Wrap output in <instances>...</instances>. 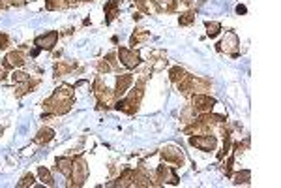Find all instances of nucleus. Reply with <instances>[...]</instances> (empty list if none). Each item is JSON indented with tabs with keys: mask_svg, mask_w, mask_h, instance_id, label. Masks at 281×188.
<instances>
[{
	"mask_svg": "<svg viewBox=\"0 0 281 188\" xmlns=\"http://www.w3.org/2000/svg\"><path fill=\"white\" fill-rule=\"evenodd\" d=\"M10 45V36L8 34H0V49H6Z\"/></svg>",
	"mask_w": 281,
	"mask_h": 188,
	"instance_id": "35",
	"label": "nucleus"
},
{
	"mask_svg": "<svg viewBox=\"0 0 281 188\" xmlns=\"http://www.w3.org/2000/svg\"><path fill=\"white\" fill-rule=\"evenodd\" d=\"M152 4H154L156 12H159V14L174 12V8H176V0H152Z\"/></svg>",
	"mask_w": 281,
	"mask_h": 188,
	"instance_id": "18",
	"label": "nucleus"
},
{
	"mask_svg": "<svg viewBox=\"0 0 281 188\" xmlns=\"http://www.w3.org/2000/svg\"><path fill=\"white\" fill-rule=\"evenodd\" d=\"M12 6H17V8H21V6H25L27 4V0H8Z\"/></svg>",
	"mask_w": 281,
	"mask_h": 188,
	"instance_id": "36",
	"label": "nucleus"
},
{
	"mask_svg": "<svg viewBox=\"0 0 281 188\" xmlns=\"http://www.w3.org/2000/svg\"><path fill=\"white\" fill-rule=\"evenodd\" d=\"M218 51H225V53L236 57L240 51V40L236 36V32H233V30L225 32V38L218 44Z\"/></svg>",
	"mask_w": 281,
	"mask_h": 188,
	"instance_id": "8",
	"label": "nucleus"
},
{
	"mask_svg": "<svg viewBox=\"0 0 281 188\" xmlns=\"http://www.w3.org/2000/svg\"><path fill=\"white\" fill-rule=\"evenodd\" d=\"M204 27H206V34H208L210 38H216V36L221 32V25H219L218 21H206Z\"/></svg>",
	"mask_w": 281,
	"mask_h": 188,
	"instance_id": "24",
	"label": "nucleus"
},
{
	"mask_svg": "<svg viewBox=\"0 0 281 188\" xmlns=\"http://www.w3.org/2000/svg\"><path fill=\"white\" fill-rule=\"evenodd\" d=\"M233 164H234V154L227 160V168H225V175H227V177H231V175H233Z\"/></svg>",
	"mask_w": 281,
	"mask_h": 188,
	"instance_id": "34",
	"label": "nucleus"
},
{
	"mask_svg": "<svg viewBox=\"0 0 281 188\" xmlns=\"http://www.w3.org/2000/svg\"><path fill=\"white\" fill-rule=\"evenodd\" d=\"M159 154H161V160H163L165 164H172L174 168H182L184 164H186V154H184L182 149L176 147V145H167V147H163Z\"/></svg>",
	"mask_w": 281,
	"mask_h": 188,
	"instance_id": "5",
	"label": "nucleus"
},
{
	"mask_svg": "<svg viewBox=\"0 0 281 188\" xmlns=\"http://www.w3.org/2000/svg\"><path fill=\"white\" fill-rule=\"evenodd\" d=\"M146 40H150V32H148L146 29H139L131 34V38H129V45L135 49V45L142 44V42H146Z\"/></svg>",
	"mask_w": 281,
	"mask_h": 188,
	"instance_id": "17",
	"label": "nucleus"
},
{
	"mask_svg": "<svg viewBox=\"0 0 281 188\" xmlns=\"http://www.w3.org/2000/svg\"><path fill=\"white\" fill-rule=\"evenodd\" d=\"M38 177H40V181H43V185H47V187H53V185H55L53 173H51L47 168H43V166L38 168Z\"/></svg>",
	"mask_w": 281,
	"mask_h": 188,
	"instance_id": "23",
	"label": "nucleus"
},
{
	"mask_svg": "<svg viewBox=\"0 0 281 188\" xmlns=\"http://www.w3.org/2000/svg\"><path fill=\"white\" fill-rule=\"evenodd\" d=\"M250 179H251V171L250 170H242L238 173L234 175V185H246V183H250Z\"/></svg>",
	"mask_w": 281,
	"mask_h": 188,
	"instance_id": "26",
	"label": "nucleus"
},
{
	"mask_svg": "<svg viewBox=\"0 0 281 188\" xmlns=\"http://www.w3.org/2000/svg\"><path fill=\"white\" fill-rule=\"evenodd\" d=\"M236 12H238V14H244V12H246V8H244V6H238V8H236Z\"/></svg>",
	"mask_w": 281,
	"mask_h": 188,
	"instance_id": "37",
	"label": "nucleus"
},
{
	"mask_svg": "<svg viewBox=\"0 0 281 188\" xmlns=\"http://www.w3.org/2000/svg\"><path fill=\"white\" fill-rule=\"evenodd\" d=\"M34 181H36V179H34V175H32V173H27L25 177H23V179H21V181H19V183H17V187H19V188L32 187V185H34Z\"/></svg>",
	"mask_w": 281,
	"mask_h": 188,
	"instance_id": "29",
	"label": "nucleus"
},
{
	"mask_svg": "<svg viewBox=\"0 0 281 188\" xmlns=\"http://www.w3.org/2000/svg\"><path fill=\"white\" fill-rule=\"evenodd\" d=\"M98 70H99V73H107V72H111V66H109V64H107V60H105V58H103V60H99L98 62Z\"/></svg>",
	"mask_w": 281,
	"mask_h": 188,
	"instance_id": "33",
	"label": "nucleus"
},
{
	"mask_svg": "<svg viewBox=\"0 0 281 188\" xmlns=\"http://www.w3.org/2000/svg\"><path fill=\"white\" fill-rule=\"evenodd\" d=\"M86 177H88V164H86V160L83 156H77V158H73L71 162V171H70V183H68V187H83L84 181H86Z\"/></svg>",
	"mask_w": 281,
	"mask_h": 188,
	"instance_id": "3",
	"label": "nucleus"
},
{
	"mask_svg": "<svg viewBox=\"0 0 281 188\" xmlns=\"http://www.w3.org/2000/svg\"><path fill=\"white\" fill-rule=\"evenodd\" d=\"M191 103H193L197 113H208V111L214 109V105H216L218 102H216V98L208 96L206 92H204V94H203V92H195V94L191 96Z\"/></svg>",
	"mask_w": 281,
	"mask_h": 188,
	"instance_id": "10",
	"label": "nucleus"
},
{
	"mask_svg": "<svg viewBox=\"0 0 281 188\" xmlns=\"http://www.w3.org/2000/svg\"><path fill=\"white\" fill-rule=\"evenodd\" d=\"M71 162H73V158H68V156H60V158H56V170L64 175V177H70Z\"/></svg>",
	"mask_w": 281,
	"mask_h": 188,
	"instance_id": "19",
	"label": "nucleus"
},
{
	"mask_svg": "<svg viewBox=\"0 0 281 188\" xmlns=\"http://www.w3.org/2000/svg\"><path fill=\"white\" fill-rule=\"evenodd\" d=\"M118 8H120V2H118V0H109V2L105 4L103 12H105V23H107V25L112 23L114 17L118 15Z\"/></svg>",
	"mask_w": 281,
	"mask_h": 188,
	"instance_id": "15",
	"label": "nucleus"
},
{
	"mask_svg": "<svg viewBox=\"0 0 281 188\" xmlns=\"http://www.w3.org/2000/svg\"><path fill=\"white\" fill-rule=\"evenodd\" d=\"M184 4H186V6H191V0H182Z\"/></svg>",
	"mask_w": 281,
	"mask_h": 188,
	"instance_id": "38",
	"label": "nucleus"
},
{
	"mask_svg": "<svg viewBox=\"0 0 281 188\" xmlns=\"http://www.w3.org/2000/svg\"><path fill=\"white\" fill-rule=\"evenodd\" d=\"M73 70H77V62L75 60H60L55 64V77H60V75H68Z\"/></svg>",
	"mask_w": 281,
	"mask_h": 188,
	"instance_id": "14",
	"label": "nucleus"
},
{
	"mask_svg": "<svg viewBox=\"0 0 281 188\" xmlns=\"http://www.w3.org/2000/svg\"><path fill=\"white\" fill-rule=\"evenodd\" d=\"M27 62V57L23 51H12L4 57V68H10V70H17L21 66H25Z\"/></svg>",
	"mask_w": 281,
	"mask_h": 188,
	"instance_id": "13",
	"label": "nucleus"
},
{
	"mask_svg": "<svg viewBox=\"0 0 281 188\" xmlns=\"http://www.w3.org/2000/svg\"><path fill=\"white\" fill-rule=\"evenodd\" d=\"M53 137H55V130L49 128V126H45V128H42V130L38 132V136L34 137V143L47 145L49 141H53Z\"/></svg>",
	"mask_w": 281,
	"mask_h": 188,
	"instance_id": "16",
	"label": "nucleus"
},
{
	"mask_svg": "<svg viewBox=\"0 0 281 188\" xmlns=\"http://www.w3.org/2000/svg\"><path fill=\"white\" fill-rule=\"evenodd\" d=\"M58 36H60L58 30H51V32H47V34L38 36V38L34 40V45H36L40 51H53L56 42H58Z\"/></svg>",
	"mask_w": 281,
	"mask_h": 188,
	"instance_id": "11",
	"label": "nucleus"
},
{
	"mask_svg": "<svg viewBox=\"0 0 281 188\" xmlns=\"http://www.w3.org/2000/svg\"><path fill=\"white\" fill-rule=\"evenodd\" d=\"M131 177H133V170H124L120 177L111 183V187H131Z\"/></svg>",
	"mask_w": 281,
	"mask_h": 188,
	"instance_id": "20",
	"label": "nucleus"
},
{
	"mask_svg": "<svg viewBox=\"0 0 281 188\" xmlns=\"http://www.w3.org/2000/svg\"><path fill=\"white\" fill-rule=\"evenodd\" d=\"M73 105V88L68 85L55 88V92L43 102V111L47 115H64Z\"/></svg>",
	"mask_w": 281,
	"mask_h": 188,
	"instance_id": "1",
	"label": "nucleus"
},
{
	"mask_svg": "<svg viewBox=\"0 0 281 188\" xmlns=\"http://www.w3.org/2000/svg\"><path fill=\"white\" fill-rule=\"evenodd\" d=\"M68 2H70V4H75V2H79V0H68Z\"/></svg>",
	"mask_w": 281,
	"mask_h": 188,
	"instance_id": "39",
	"label": "nucleus"
},
{
	"mask_svg": "<svg viewBox=\"0 0 281 188\" xmlns=\"http://www.w3.org/2000/svg\"><path fill=\"white\" fill-rule=\"evenodd\" d=\"M88 2H90V0H88Z\"/></svg>",
	"mask_w": 281,
	"mask_h": 188,
	"instance_id": "41",
	"label": "nucleus"
},
{
	"mask_svg": "<svg viewBox=\"0 0 281 188\" xmlns=\"http://www.w3.org/2000/svg\"><path fill=\"white\" fill-rule=\"evenodd\" d=\"M2 8H4V2H2V0H0V10H2Z\"/></svg>",
	"mask_w": 281,
	"mask_h": 188,
	"instance_id": "40",
	"label": "nucleus"
},
{
	"mask_svg": "<svg viewBox=\"0 0 281 188\" xmlns=\"http://www.w3.org/2000/svg\"><path fill=\"white\" fill-rule=\"evenodd\" d=\"M94 96H96V100H98V105L99 107H105V109H109L114 105V92H112L111 88L107 87L103 81H101V77H98L96 81H94Z\"/></svg>",
	"mask_w": 281,
	"mask_h": 188,
	"instance_id": "4",
	"label": "nucleus"
},
{
	"mask_svg": "<svg viewBox=\"0 0 281 188\" xmlns=\"http://www.w3.org/2000/svg\"><path fill=\"white\" fill-rule=\"evenodd\" d=\"M197 115H199V113L195 111V107H193V105H187V107L182 111V120L184 122H191V120H195Z\"/></svg>",
	"mask_w": 281,
	"mask_h": 188,
	"instance_id": "28",
	"label": "nucleus"
},
{
	"mask_svg": "<svg viewBox=\"0 0 281 188\" xmlns=\"http://www.w3.org/2000/svg\"><path fill=\"white\" fill-rule=\"evenodd\" d=\"M70 6L68 0H45V8L49 12H56V10H66Z\"/></svg>",
	"mask_w": 281,
	"mask_h": 188,
	"instance_id": "22",
	"label": "nucleus"
},
{
	"mask_svg": "<svg viewBox=\"0 0 281 188\" xmlns=\"http://www.w3.org/2000/svg\"><path fill=\"white\" fill-rule=\"evenodd\" d=\"M133 85V75L131 73H122V75H118L116 77V83H114V98L118 100V98H122L124 94H126L129 87Z\"/></svg>",
	"mask_w": 281,
	"mask_h": 188,
	"instance_id": "12",
	"label": "nucleus"
},
{
	"mask_svg": "<svg viewBox=\"0 0 281 188\" xmlns=\"http://www.w3.org/2000/svg\"><path fill=\"white\" fill-rule=\"evenodd\" d=\"M105 60H107V64L111 66V70H118V60H116V51H114V53H109V55H105Z\"/></svg>",
	"mask_w": 281,
	"mask_h": 188,
	"instance_id": "31",
	"label": "nucleus"
},
{
	"mask_svg": "<svg viewBox=\"0 0 281 188\" xmlns=\"http://www.w3.org/2000/svg\"><path fill=\"white\" fill-rule=\"evenodd\" d=\"M144 96V77L139 79L135 83V87L131 88L127 94H124L122 100H116L114 102V107L122 113H127V115H135L139 111V105H140V100Z\"/></svg>",
	"mask_w": 281,
	"mask_h": 188,
	"instance_id": "2",
	"label": "nucleus"
},
{
	"mask_svg": "<svg viewBox=\"0 0 281 188\" xmlns=\"http://www.w3.org/2000/svg\"><path fill=\"white\" fill-rule=\"evenodd\" d=\"M156 181H157V187L159 185H178V175L174 171V166H165V164H161V166H157V170H156Z\"/></svg>",
	"mask_w": 281,
	"mask_h": 188,
	"instance_id": "9",
	"label": "nucleus"
},
{
	"mask_svg": "<svg viewBox=\"0 0 281 188\" xmlns=\"http://www.w3.org/2000/svg\"><path fill=\"white\" fill-rule=\"evenodd\" d=\"M189 145L199 149V151H203V153H212L218 147V139L212 134H201V136H191L189 137Z\"/></svg>",
	"mask_w": 281,
	"mask_h": 188,
	"instance_id": "7",
	"label": "nucleus"
},
{
	"mask_svg": "<svg viewBox=\"0 0 281 188\" xmlns=\"http://www.w3.org/2000/svg\"><path fill=\"white\" fill-rule=\"evenodd\" d=\"M116 58H118V62L127 68V70H131V68H137L140 64V55L135 51V49H127V47H118L116 49Z\"/></svg>",
	"mask_w": 281,
	"mask_h": 188,
	"instance_id": "6",
	"label": "nucleus"
},
{
	"mask_svg": "<svg viewBox=\"0 0 281 188\" xmlns=\"http://www.w3.org/2000/svg\"><path fill=\"white\" fill-rule=\"evenodd\" d=\"M12 79H14V83H25V81L30 79V75H28L27 72H17V70H15V72L12 73Z\"/></svg>",
	"mask_w": 281,
	"mask_h": 188,
	"instance_id": "30",
	"label": "nucleus"
},
{
	"mask_svg": "<svg viewBox=\"0 0 281 188\" xmlns=\"http://www.w3.org/2000/svg\"><path fill=\"white\" fill-rule=\"evenodd\" d=\"M135 2V6L139 8L140 12H144V14H148L150 12V6H148V2L146 0H133Z\"/></svg>",
	"mask_w": 281,
	"mask_h": 188,
	"instance_id": "32",
	"label": "nucleus"
},
{
	"mask_svg": "<svg viewBox=\"0 0 281 188\" xmlns=\"http://www.w3.org/2000/svg\"><path fill=\"white\" fill-rule=\"evenodd\" d=\"M186 73L187 72H186L184 68H180V66H174V68H171V72H169V79H171L172 83H178Z\"/></svg>",
	"mask_w": 281,
	"mask_h": 188,
	"instance_id": "25",
	"label": "nucleus"
},
{
	"mask_svg": "<svg viewBox=\"0 0 281 188\" xmlns=\"http://www.w3.org/2000/svg\"><path fill=\"white\" fill-rule=\"evenodd\" d=\"M195 21V12H186V14L180 15V19H178V23H180V27H189L191 23Z\"/></svg>",
	"mask_w": 281,
	"mask_h": 188,
	"instance_id": "27",
	"label": "nucleus"
},
{
	"mask_svg": "<svg viewBox=\"0 0 281 188\" xmlns=\"http://www.w3.org/2000/svg\"><path fill=\"white\" fill-rule=\"evenodd\" d=\"M212 87V83L208 79H203V77H193V92H208Z\"/></svg>",
	"mask_w": 281,
	"mask_h": 188,
	"instance_id": "21",
	"label": "nucleus"
}]
</instances>
